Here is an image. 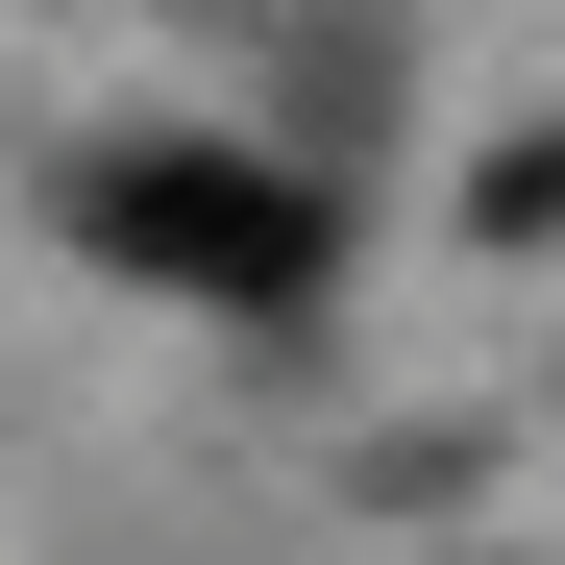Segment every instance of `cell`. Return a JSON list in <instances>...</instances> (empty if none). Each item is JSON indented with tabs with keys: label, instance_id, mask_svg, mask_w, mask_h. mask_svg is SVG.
Listing matches in <instances>:
<instances>
[{
	"label": "cell",
	"instance_id": "obj_1",
	"mask_svg": "<svg viewBox=\"0 0 565 565\" xmlns=\"http://www.w3.org/2000/svg\"><path fill=\"white\" fill-rule=\"evenodd\" d=\"M50 222L124 270V296H198V320H320L344 296V198L296 148H222V124H124L50 172Z\"/></svg>",
	"mask_w": 565,
	"mask_h": 565
},
{
	"label": "cell",
	"instance_id": "obj_2",
	"mask_svg": "<svg viewBox=\"0 0 565 565\" xmlns=\"http://www.w3.org/2000/svg\"><path fill=\"white\" fill-rule=\"evenodd\" d=\"M467 246H565V124H516L492 172H467Z\"/></svg>",
	"mask_w": 565,
	"mask_h": 565
}]
</instances>
